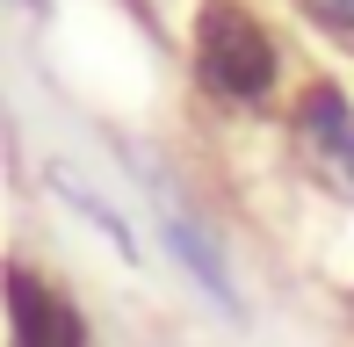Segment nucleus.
Returning <instances> with one entry per match:
<instances>
[{"label": "nucleus", "instance_id": "obj_1", "mask_svg": "<svg viewBox=\"0 0 354 347\" xmlns=\"http://www.w3.org/2000/svg\"><path fill=\"white\" fill-rule=\"evenodd\" d=\"M188 80L210 109L261 116L289 87V44L253 0H196V15H188Z\"/></svg>", "mask_w": 354, "mask_h": 347}, {"label": "nucleus", "instance_id": "obj_2", "mask_svg": "<svg viewBox=\"0 0 354 347\" xmlns=\"http://www.w3.org/2000/svg\"><path fill=\"white\" fill-rule=\"evenodd\" d=\"M282 131H289L297 167L311 174L326 196L354 203V94L333 80V73H304V80L282 94Z\"/></svg>", "mask_w": 354, "mask_h": 347}, {"label": "nucleus", "instance_id": "obj_3", "mask_svg": "<svg viewBox=\"0 0 354 347\" xmlns=\"http://www.w3.org/2000/svg\"><path fill=\"white\" fill-rule=\"evenodd\" d=\"M0 326H8V347H94L87 304L22 254L0 261Z\"/></svg>", "mask_w": 354, "mask_h": 347}, {"label": "nucleus", "instance_id": "obj_4", "mask_svg": "<svg viewBox=\"0 0 354 347\" xmlns=\"http://www.w3.org/2000/svg\"><path fill=\"white\" fill-rule=\"evenodd\" d=\"M159 239H167V254L188 268V282L210 297L224 319H232V326H246V297H239V275H232L224 246L210 239V225H203L196 210H181V203H167V196H159Z\"/></svg>", "mask_w": 354, "mask_h": 347}, {"label": "nucleus", "instance_id": "obj_5", "mask_svg": "<svg viewBox=\"0 0 354 347\" xmlns=\"http://www.w3.org/2000/svg\"><path fill=\"white\" fill-rule=\"evenodd\" d=\"M51 188H58V196H66V203H73V210H80V217H87V225H94V232H102V239H109V246H116V254H123V261H138V239H131V225H123V217H116V210H109V203H102V196H94V188H87V181H80V174H66V167H51Z\"/></svg>", "mask_w": 354, "mask_h": 347}, {"label": "nucleus", "instance_id": "obj_6", "mask_svg": "<svg viewBox=\"0 0 354 347\" xmlns=\"http://www.w3.org/2000/svg\"><path fill=\"white\" fill-rule=\"evenodd\" d=\"M289 8H297V22H311L318 37L354 44V0H289Z\"/></svg>", "mask_w": 354, "mask_h": 347}, {"label": "nucleus", "instance_id": "obj_7", "mask_svg": "<svg viewBox=\"0 0 354 347\" xmlns=\"http://www.w3.org/2000/svg\"><path fill=\"white\" fill-rule=\"evenodd\" d=\"M333 311H340V326H347V340H354V282H347L340 297H333Z\"/></svg>", "mask_w": 354, "mask_h": 347}, {"label": "nucleus", "instance_id": "obj_8", "mask_svg": "<svg viewBox=\"0 0 354 347\" xmlns=\"http://www.w3.org/2000/svg\"><path fill=\"white\" fill-rule=\"evenodd\" d=\"M29 15H51V0H29Z\"/></svg>", "mask_w": 354, "mask_h": 347}]
</instances>
